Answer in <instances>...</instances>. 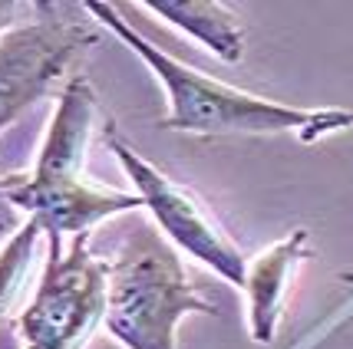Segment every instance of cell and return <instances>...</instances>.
<instances>
[{
	"mask_svg": "<svg viewBox=\"0 0 353 349\" xmlns=\"http://www.w3.org/2000/svg\"><path fill=\"white\" fill-rule=\"evenodd\" d=\"M340 280H350V284H353V271H347V273H340Z\"/></svg>",
	"mask_w": 353,
	"mask_h": 349,
	"instance_id": "12",
	"label": "cell"
},
{
	"mask_svg": "<svg viewBox=\"0 0 353 349\" xmlns=\"http://www.w3.org/2000/svg\"><path fill=\"white\" fill-rule=\"evenodd\" d=\"M40 218H33L27 224H20V228L7 237V247L0 251V319L3 313L10 310V304L17 300V293L23 287V277L30 271V260H33V247H37V237H40Z\"/></svg>",
	"mask_w": 353,
	"mask_h": 349,
	"instance_id": "9",
	"label": "cell"
},
{
	"mask_svg": "<svg viewBox=\"0 0 353 349\" xmlns=\"http://www.w3.org/2000/svg\"><path fill=\"white\" fill-rule=\"evenodd\" d=\"M90 234L66 251L50 247L43 280L17 319L27 349H83L106 317V264L90 251Z\"/></svg>",
	"mask_w": 353,
	"mask_h": 349,
	"instance_id": "5",
	"label": "cell"
},
{
	"mask_svg": "<svg viewBox=\"0 0 353 349\" xmlns=\"http://www.w3.org/2000/svg\"><path fill=\"white\" fill-rule=\"evenodd\" d=\"M3 182H7V175H0V184H3Z\"/></svg>",
	"mask_w": 353,
	"mask_h": 349,
	"instance_id": "13",
	"label": "cell"
},
{
	"mask_svg": "<svg viewBox=\"0 0 353 349\" xmlns=\"http://www.w3.org/2000/svg\"><path fill=\"white\" fill-rule=\"evenodd\" d=\"M142 7L192 33L199 43L215 50L225 63H238L245 56V30L238 17L218 0H145Z\"/></svg>",
	"mask_w": 353,
	"mask_h": 349,
	"instance_id": "8",
	"label": "cell"
},
{
	"mask_svg": "<svg viewBox=\"0 0 353 349\" xmlns=\"http://www.w3.org/2000/svg\"><path fill=\"white\" fill-rule=\"evenodd\" d=\"M185 313H215V304L152 224L132 228L106 264L109 333L129 349H175V323Z\"/></svg>",
	"mask_w": 353,
	"mask_h": 349,
	"instance_id": "3",
	"label": "cell"
},
{
	"mask_svg": "<svg viewBox=\"0 0 353 349\" xmlns=\"http://www.w3.org/2000/svg\"><path fill=\"white\" fill-rule=\"evenodd\" d=\"M86 14H96V20L109 27L129 50H136L149 63L155 76L162 79L165 96H169V116L159 122V129L172 132H199V136H274V132H294L304 145L317 138L350 129L353 112L350 109H291L241 92L234 86H225L212 76H201L192 66L172 60L152 46L142 33H136L125 23L112 3L99 0H83Z\"/></svg>",
	"mask_w": 353,
	"mask_h": 349,
	"instance_id": "1",
	"label": "cell"
},
{
	"mask_svg": "<svg viewBox=\"0 0 353 349\" xmlns=\"http://www.w3.org/2000/svg\"><path fill=\"white\" fill-rule=\"evenodd\" d=\"M307 257H310V231L297 228L245 267L248 319H251V336L258 343H271L274 339L277 323L284 317L288 280L294 277L297 264H304Z\"/></svg>",
	"mask_w": 353,
	"mask_h": 349,
	"instance_id": "7",
	"label": "cell"
},
{
	"mask_svg": "<svg viewBox=\"0 0 353 349\" xmlns=\"http://www.w3.org/2000/svg\"><path fill=\"white\" fill-rule=\"evenodd\" d=\"M106 142H109V149H112V155L123 162L125 175L136 184V195L142 201V208L152 211L159 228L165 231L182 251L195 254L212 271L221 273L228 284L245 287L248 260L241 257L238 244L228 237V231L218 224L212 208L188 184L172 182L165 171H159L152 162H145L123 138V132L116 129V122L106 125Z\"/></svg>",
	"mask_w": 353,
	"mask_h": 349,
	"instance_id": "6",
	"label": "cell"
},
{
	"mask_svg": "<svg viewBox=\"0 0 353 349\" xmlns=\"http://www.w3.org/2000/svg\"><path fill=\"white\" fill-rule=\"evenodd\" d=\"M14 10H17L14 0H0V40H3V33L14 27Z\"/></svg>",
	"mask_w": 353,
	"mask_h": 349,
	"instance_id": "11",
	"label": "cell"
},
{
	"mask_svg": "<svg viewBox=\"0 0 353 349\" xmlns=\"http://www.w3.org/2000/svg\"><path fill=\"white\" fill-rule=\"evenodd\" d=\"M96 92L86 76H70L60 92V103L50 122L46 142L40 149L30 178L7 175L0 195L17 211H30L40 218L50 234V247H63V234H90L92 224L112 214L142 208L139 195L112 191L90 182L86 175V145L92 132Z\"/></svg>",
	"mask_w": 353,
	"mask_h": 349,
	"instance_id": "2",
	"label": "cell"
},
{
	"mask_svg": "<svg viewBox=\"0 0 353 349\" xmlns=\"http://www.w3.org/2000/svg\"><path fill=\"white\" fill-rule=\"evenodd\" d=\"M14 231H17V208L0 195V241H3V237H10Z\"/></svg>",
	"mask_w": 353,
	"mask_h": 349,
	"instance_id": "10",
	"label": "cell"
},
{
	"mask_svg": "<svg viewBox=\"0 0 353 349\" xmlns=\"http://www.w3.org/2000/svg\"><path fill=\"white\" fill-rule=\"evenodd\" d=\"M37 10L40 17L7 30L0 40V129L43 99L53 83L99 43V30L83 3H40Z\"/></svg>",
	"mask_w": 353,
	"mask_h": 349,
	"instance_id": "4",
	"label": "cell"
}]
</instances>
